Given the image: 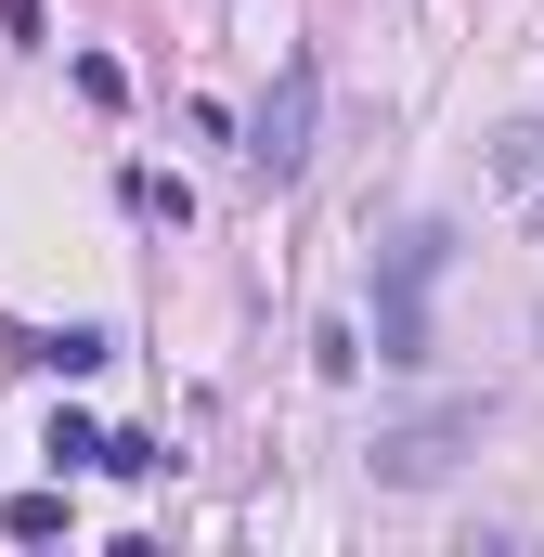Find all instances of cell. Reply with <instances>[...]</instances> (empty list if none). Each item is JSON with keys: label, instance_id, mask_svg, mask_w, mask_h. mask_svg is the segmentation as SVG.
<instances>
[{"label": "cell", "instance_id": "cell-6", "mask_svg": "<svg viewBox=\"0 0 544 557\" xmlns=\"http://www.w3.org/2000/svg\"><path fill=\"white\" fill-rule=\"evenodd\" d=\"M52 467H104V428H78V416H52V441H39Z\"/></svg>", "mask_w": 544, "mask_h": 557}, {"label": "cell", "instance_id": "cell-5", "mask_svg": "<svg viewBox=\"0 0 544 557\" xmlns=\"http://www.w3.org/2000/svg\"><path fill=\"white\" fill-rule=\"evenodd\" d=\"M131 208H143V221H195V195H182L169 169H131Z\"/></svg>", "mask_w": 544, "mask_h": 557}, {"label": "cell", "instance_id": "cell-1", "mask_svg": "<svg viewBox=\"0 0 544 557\" xmlns=\"http://www.w3.org/2000/svg\"><path fill=\"white\" fill-rule=\"evenodd\" d=\"M480 428H493V403H441V416H403V428H376V454H363V467H376L390 493H428V480H454V454H467Z\"/></svg>", "mask_w": 544, "mask_h": 557}, {"label": "cell", "instance_id": "cell-7", "mask_svg": "<svg viewBox=\"0 0 544 557\" xmlns=\"http://www.w3.org/2000/svg\"><path fill=\"white\" fill-rule=\"evenodd\" d=\"M0 26H13V39H52V13H39V0H0Z\"/></svg>", "mask_w": 544, "mask_h": 557}, {"label": "cell", "instance_id": "cell-2", "mask_svg": "<svg viewBox=\"0 0 544 557\" xmlns=\"http://www.w3.org/2000/svg\"><path fill=\"white\" fill-rule=\"evenodd\" d=\"M311 104H324V78H311V52H285V78L260 91V117H247L234 156H247L260 182H298V169H311Z\"/></svg>", "mask_w": 544, "mask_h": 557}, {"label": "cell", "instance_id": "cell-4", "mask_svg": "<svg viewBox=\"0 0 544 557\" xmlns=\"http://www.w3.org/2000/svg\"><path fill=\"white\" fill-rule=\"evenodd\" d=\"M0 532H13V545H52V532H65V493H13Z\"/></svg>", "mask_w": 544, "mask_h": 557}, {"label": "cell", "instance_id": "cell-3", "mask_svg": "<svg viewBox=\"0 0 544 557\" xmlns=\"http://www.w3.org/2000/svg\"><path fill=\"white\" fill-rule=\"evenodd\" d=\"M26 363L39 376H91L104 363V324H52V337H26Z\"/></svg>", "mask_w": 544, "mask_h": 557}]
</instances>
